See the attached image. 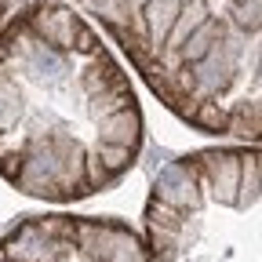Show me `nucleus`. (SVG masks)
Returning a JSON list of instances; mask_svg holds the SVG:
<instances>
[{"label": "nucleus", "instance_id": "nucleus-2", "mask_svg": "<svg viewBox=\"0 0 262 262\" xmlns=\"http://www.w3.org/2000/svg\"><path fill=\"white\" fill-rule=\"evenodd\" d=\"M8 4H11V0H0V37H4V29H8V26H4V15H8Z\"/></svg>", "mask_w": 262, "mask_h": 262}, {"label": "nucleus", "instance_id": "nucleus-1", "mask_svg": "<svg viewBox=\"0 0 262 262\" xmlns=\"http://www.w3.org/2000/svg\"><path fill=\"white\" fill-rule=\"evenodd\" d=\"M142 113L95 29L33 4L0 37V179L40 201H80L139 157Z\"/></svg>", "mask_w": 262, "mask_h": 262}]
</instances>
